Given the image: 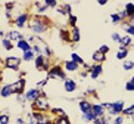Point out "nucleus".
<instances>
[{
  "label": "nucleus",
  "mask_w": 134,
  "mask_h": 124,
  "mask_svg": "<svg viewBox=\"0 0 134 124\" xmlns=\"http://www.w3.org/2000/svg\"><path fill=\"white\" fill-rule=\"evenodd\" d=\"M21 89V82H18L16 83H14V84L5 86V87L3 88V90H2L1 93L4 97H7V96H9V94H11V93L14 92H19Z\"/></svg>",
  "instance_id": "1"
},
{
  "label": "nucleus",
  "mask_w": 134,
  "mask_h": 124,
  "mask_svg": "<svg viewBox=\"0 0 134 124\" xmlns=\"http://www.w3.org/2000/svg\"><path fill=\"white\" fill-rule=\"evenodd\" d=\"M20 62H21V60L16 57H9L7 59V65L10 68H13V69H16Z\"/></svg>",
  "instance_id": "2"
},
{
  "label": "nucleus",
  "mask_w": 134,
  "mask_h": 124,
  "mask_svg": "<svg viewBox=\"0 0 134 124\" xmlns=\"http://www.w3.org/2000/svg\"><path fill=\"white\" fill-rule=\"evenodd\" d=\"M38 91L37 90H30L28 93H26V97L27 99H29V100H34V99H37L38 97Z\"/></svg>",
  "instance_id": "3"
},
{
  "label": "nucleus",
  "mask_w": 134,
  "mask_h": 124,
  "mask_svg": "<svg viewBox=\"0 0 134 124\" xmlns=\"http://www.w3.org/2000/svg\"><path fill=\"white\" fill-rule=\"evenodd\" d=\"M75 88H76V84L73 81L69 80L65 82V88H66V90L69 91V92H72V91L75 89Z\"/></svg>",
  "instance_id": "4"
},
{
  "label": "nucleus",
  "mask_w": 134,
  "mask_h": 124,
  "mask_svg": "<svg viewBox=\"0 0 134 124\" xmlns=\"http://www.w3.org/2000/svg\"><path fill=\"white\" fill-rule=\"evenodd\" d=\"M81 109L85 114H87L90 112V105L87 102H82L81 103Z\"/></svg>",
  "instance_id": "5"
},
{
  "label": "nucleus",
  "mask_w": 134,
  "mask_h": 124,
  "mask_svg": "<svg viewBox=\"0 0 134 124\" xmlns=\"http://www.w3.org/2000/svg\"><path fill=\"white\" fill-rule=\"evenodd\" d=\"M93 60H98V61H101V60H105V54L103 53H101L100 51L96 52L94 54H93Z\"/></svg>",
  "instance_id": "6"
},
{
  "label": "nucleus",
  "mask_w": 134,
  "mask_h": 124,
  "mask_svg": "<svg viewBox=\"0 0 134 124\" xmlns=\"http://www.w3.org/2000/svg\"><path fill=\"white\" fill-rule=\"evenodd\" d=\"M18 47H19V48H21V49H23L24 51H28L29 49H30L29 44H27L26 42H25V41H21V42H19Z\"/></svg>",
  "instance_id": "7"
},
{
  "label": "nucleus",
  "mask_w": 134,
  "mask_h": 124,
  "mask_svg": "<svg viewBox=\"0 0 134 124\" xmlns=\"http://www.w3.org/2000/svg\"><path fill=\"white\" fill-rule=\"evenodd\" d=\"M112 107L114 108L116 112H120V111H122V107H123V104L121 102H118V103H115V104H113L112 105Z\"/></svg>",
  "instance_id": "8"
},
{
  "label": "nucleus",
  "mask_w": 134,
  "mask_h": 124,
  "mask_svg": "<svg viewBox=\"0 0 134 124\" xmlns=\"http://www.w3.org/2000/svg\"><path fill=\"white\" fill-rule=\"evenodd\" d=\"M66 68L69 71H73L75 69L77 68V65L76 62H73V61H70V62H68L66 64Z\"/></svg>",
  "instance_id": "9"
},
{
  "label": "nucleus",
  "mask_w": 134,
  "mask_h": 124,
  "mask_svg": "<svg viewBox=\"0 0 134 124\" xmlns=\"http://www.w3.org/2000/svg\"><path fill=\"white\" fill-rule=\"evenodd\" d=\"M101 70H102V67H101L100 65H98V66L96 67L95 70L93 71V74H92V77L93 78H96V77H97L98 75V73L101 72Z\"/></svg>",
  "instance_id": "10"
},
{
  "label": "nucleus",
  "mask_w": 134,
  "mask_h": 124,
  "mask_svg": "<svg viewBox=\"0 0 134 124\" xmlns=\"http://www.w3.org/2000/svg\"><path fill=\"white\" fill-rule=\"evenodd\" d=\"M33 30H34L35 32H42V31H43V30H44V27L42 26V24L37 23V24L33 26Z\"/></svg>",
  "instance_id": "11"
},
{
  "label": "nucleus",
  "mask_w": 134,
  "mask_h": 124,
  "mask_svg": "<svg viewBox=\"0 0 134 124\" xmlns=\"http://www.w3.org/2000/svg\"><path fill=\"white\" fill-rule=\"evenodd\" d=\"M26 16H20L19 18H18V20H17V25H18L19 26H23L25 21H26Z\"/></svg>",
  "instance_id": "12"
},
{
  "label": "nucleus",
  "mask_w": 134,
  "mask_h": 124,
  "mask_svg": "<svg viewBox=\"0 0 134 124\" xmlns=\"http://www.w3.org/2000/svg\"><path fill=\"white\" fill-rule=\"evenodd\" d=\"M93 110H94L95 114H97V115H101L103 113V108L100 105H94L93 106Z\"/></svg>",
  "instance_id": "13"
},
{
  "label": "nucleus",
  "mask_w": 134,
  "mask_h": 124,
  "mask_svg": "<svg viewBox=\"0 0 134 124\" xmlns=\"http://www.w3.org/2000/svg\"><path fill=\"white\" fill-rule=\"evenodd\" d=\"M32 57H33V54H32V51H30V50H28V51H26V53H25L24 54V59L26 60H30L32 59Z\"/></svg>",
  "instance_id": "14"
},
{
  "label": "nucleus",
  "mask_w": 134,
  "mask_h": 124,
  "mask_svg": "<svg viewBox=\"0 0 134 124\" xmlns=\"http://www.w3.org/2000/svg\"><path fill=\"white\" fill-rule=\"evenodd\" d=\"M10 37L14 40H17L21 37V35L17 32H12L10 33Z\"/></svg>",
  "instance_id": "15"
},
{
  "label": "nucleus",
  "mask_w": 134,
  "mask_h": 124,
  "mask_svg": "<svg viewBox=\"0 0 134 124\" xmlns=\"http://www.w3.org/2000/svg\"><path fill=\"white\" fill-rule=\"evenodd\" d=\"M9 118L7 116H0V123L1 124H8Z\"/></svg>",
  "instance_id": "16"
},
{
  "label": "nucleus",
  "mask_w": 134,
  "mask_h": 124,
  "mask_svg": "<svg viewBox=\"0 0 134 124\" xmlns=\"http://www.w3.org/2000/svg\"><path fill=\"white\" fill-rule=\"evenodd\" d=\"M127 54V52H126V50H121V51H119L118 54H117V58L118 59H122L126 56V55Z\"/></svg>",
  "instance_id": "17"
},
{
  "label": "nucleus",
  "mask_w": 134,
  "mask_h": 124,
  "mask_svg": "<svg viewBox=\"0 0 134 124\" xmlns=\"http://www.w3.org/2000/svg\"><path fill=\"white\" fill-rule=\"evenodd\" d=\"M121 42L124 45H128L131 43V38L129 37H124L122 39H121Z\"/></svg>",
  "instance_id": "18"
},
{
  "label": "nucleus",
  "mask_w": 134,
  "mask_h": 124,
  "mask_svg": "<svg viewBox=\"0 0 134 124\" xmlns=\"http://www.w3.org/2000/svg\"><path fill=\"white\" fill-rule=\"evenodd\" d=\"M126 10H127L128 15H131L133 12V4H129L126 6Z\"/></svg>",
  "instance_id": "19"
},
{
  "label": "nucleus",
  "mask_w": 134,
  "mask_h": 124,
  "mask_svg": "<svg viewBox=\"0 0 134 124\" xmlns=\"http://www.w3.org/2000/svg\"><path fill=\"white\" fill-rule=\"evenodd\" d=\"M72 58H73V60H74L75 61H76V63H77V62L82 63L83 62V60L81 59V58L78 56L77 54H72Z\"/></svg>",
  "instance_id": "20"
},
{
  "label": "nucleus",
  "mask_w": 134,
  "mask_h": 124,
  "mask_svg": "<svg viewBox=\"0 0 134 124\" xmlns=\"http://www.w3.org/2000/svg\"><path fill=\"white\" fill-rule=\"evenodd\" d=\"M123 66L126 70H130L131 68L133 67V63L132 62H126Z\"/></svg>",
  "instance_id": "21"
},
{
  "label": "nucleus",
  "mask_w": 134,
  "mask_h": 124,
  "mask_svg": "<svg viewBox=\"0 0 134 124\" xmlns=\"http://www.w3.org/2000/svg\"><path fill=\"white\" fill-rule=\"evenodd\" d=\"M126 89L127 90H130V91H132L134 89V86H133V78L131 79V82H128L126 84Z\"/></svg>",
  "instance_id": "22"
},
{
  "label": "nucleus",
  "mask_w": 134,
  "mask_h": 124,
  "mask_svg": "<svg viewBox=\"0 0 134 124\" xmlns=\"http://www.w3.org/2000/svg\"><path fill=\"white\" fill-rule=\"evenodd\" d=\"M3 43H4V47H5L7 49H10L12 48V45L10 44V43H9V41H8V40H4Z\"/></svg>",
  "instance_id": "23"
},
{
  "label": "nucleus",
  "mask_w": 134,
  "mask_h": 124,
  "mask_svg": "<svg viewBox=\"0 0 134 124\" xmlns=\"http://www.w3.org/2000/svg\"><path fill=\"white\" fill-rule=\"evenodd\" d=\"M74 40L75 41H78L79 40V32H78L77 28L74 29Z\"/></svg>",
  "instance_id": "24"
},
{
  "label": "nucleus",
  "mask_w": 134,
  "mask_h": 124,
  "mask_svg": "<svg viewBox=\"0 0 134 124\" xmlns=\"http://www.w3.org/2000/svg\"><path fill=\"white\" fill-rule=\"evenodd\" d=\"M124 113L125 114H131V113H133V105H131V108H128V109H126V110L124 111Z\"/></svg>",
  "instance_id": "25"
},
{
  "label": "nucleus",
  "mask_w": 134,
  "mask_h": 124,
  "mask_svg": "<svg viewBox=\"0 0 134 124\" xmlns=\"http://www.w3.org/2000/svg\"><path fill=\"white\" fill-rule=\"evenodd\" d=\"M109 50V48L107 47V46H105V45H103V47H101V49H100V52L101 53H105V52H107Z\"/></svg>",
  "instance_id": "26"
},
{
  "label": "nucleus",
  "mask_w": 134,
  "mask_h": 124,
  "mask_svg": "<svg viewBox=\"0 0 134 124\" xmlns=\"http://www.w3.org/2000/svg\"><path fill=\"white\" fill-rule=\"evenodd\" d=\"M42 56H39L37 59V66L38 67L39 65H42Z\"/></svg>",
  "instance_id": "27"
},
{
  "label": "nucleus",
  "mask_w": 134,
  "mask_h": 124,
  "mask_svg": "<svg viewBox=\"0 0 134 124\" xmlns=\"http://www.w3.org/2000/svg\"><path fill=\"white\" fill-rule=\"evenodd\" d=\"M113 38H114V40H115V41H117V42L121 41V38H120V37H119L118 34H113Z\"/></svg>",
  "instance_id": "28"
},
{
  "label": "nucleus",
  "mask_w": 134,
  "mask_h": 124,
  "mask_svg": "<svg viewBox=\"0 0 134 124\" xmlns=\"http://www.w3.org/2000/svg\"><path fill=\"white\" fill-rule=\"evenodd\" d=\"M121 122H122V118H121V116H119L118 118H116L115 124H121Z\"/></svg>",
  "instance_id": "29"
},
{
  "label": "nucleus",
  "mask_w": 134,
  "mask_h": 124,
  "mask_svg": "<svg viewBox=\"0 0 134 124\" xmlns=\"http://www.w3.org/2000/svg\"><path fill=\"white\" fill-rule=\"evenodd\" d=\"M86 116H87V117L88 120H91V119H93V114L92 113H87V114H86Z\"/></svg>",
  "instance_id": "30"
},
{
  "label": "nucleus",
  "mask_w": 134,
  "mask_h": 124,
  "mask_svg": "<svg viewBox=\"0 0 134 124\" xmlns=\"http://www.w3.org/2000/svg\"><path fill=\"white\" fill-rule=\"evenodd\" d=\"M46 2H47L48 4H50V5H54L55 3H56L54 0H52V1H46Z\"/></svg>",
  "instance_id": "31"
},
{
  "label": "nucleus",
  "mask_w": 134,
  "mask_h": 124,
  "mask_svg": "<svg viewBox=\"0 0 134 124\" xmlns=\"http://www.w3.org/2000/svg\"><path fill=\"white\" fill-rule=\"evenodd\" d=\"M112 18L114 19V20H113L114 22H115V21H119V19H120V18L118 17V16H112Z\"/></svg>",
  "instance_id": "32"
},
{
  "label": "nucleus",
  "mask_w": 134,
  "mask_h": 124,
  "mask_svg": "<svg viewBox=\"0 0 134 124\" xmlns=\"http://www.w3.org/2000/svg\"><path fill=\"white\" fill-rule=\"evenodd\" d=\"M70 19H71V24L74 26V24H75V21H77V18L76 17H73V16H71L70 17Z\"/></svg>",
  "instance_id": "33"
},
{
  "label": "nucleus",
  "mask_w": 134,
  "mask_h": 124,
  "mask_svg": "<svg viewBox=\"0 0 134 124\" xmlns=\"http://www.w3.org/2000/svg\"><path fill=\"white\" fill-rule=\"evenodd\" d=\"M128 32H131V34H133L134 33V32H133V26H131V28H129Z\"/></svg>",
  "instance_id": "34"
},
{
  "label": "nucleus",
  "mask_w": 134,
  "mask_h": 124,
  "mask_svg": "<svg viewBox=\"0 0 134 124\" xmlns=\"http://www.w3.org/2000/svg\"><path fill=\"white\" fill-rule=\"evenodd\" d=\"M99 3H100L101 4H105L106 3V1H99Z\"/></svg>",
  "instance_id": "35"
}]
</instances>
